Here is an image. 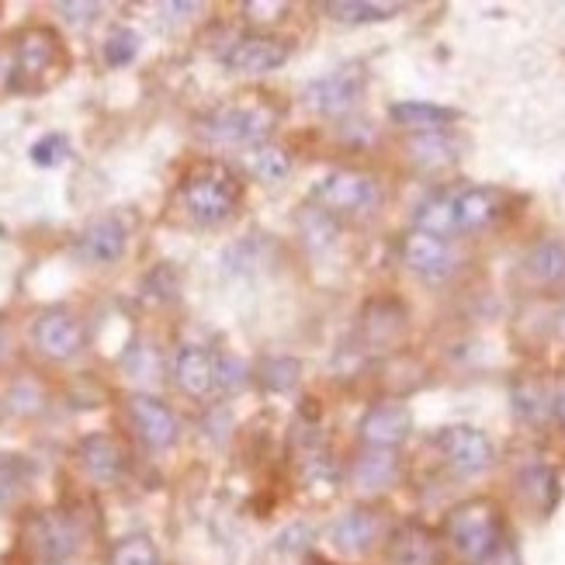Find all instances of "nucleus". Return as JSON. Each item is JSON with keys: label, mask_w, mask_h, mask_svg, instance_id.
<instances>
[{"label": "nucleus", "mask_w": 565, "mask_h": 565, "mask_svg": "<svg viewBox=\"0 0 565 565\" xmlns=\"http://www.w3.org/2000/svg\"><path fill=\"white\" fill-rule=\"evenodd\" d=\"M455 233H479L500 215V191L493 188H461L451 191Z\"/></svg>", "instance_id": "6ab92c4d"}, {"label": "nucleus", "mask_w": 565, "mask_h": 565, "mask_svg": "<svg viewBox=\"0 0 565 565\" xmlns=\"http://www.w3.org/2000/svg\"><path fill=\"white\" fill-rule=\"evenodd\" d=\"M327 542L337 555L343 558H361V555H372L382 542H385V513L375 507H351L348 513L330 524Z\"/></svg>", "instance_id": "0eeeda50"}, {"label": "nucleus", "mask_w": 565, "mask_h": 565, "mask_svg": "<svg viewBox=\"0 0 565 565\" xmlns=\"http://www.w3.org/2000/svg\"><path fill=\"white\" fill-rule=\"evenodd\" d=\"M409 160L420 163L427 170H440V167H451L458 160V146L448 132H424V136H409L406 142Z\"/></svg>", "instance_id": "5701e85b"}, {"label": "nucleus", "mask_w": 565, "mask_h": 565, "mask_svg": "<svg viewBox=\"0 0 565 565\" xmlns=\"http://www.w3.org/2000/svg\"><path fill=\"white\" fill-rule=\"evenodd\" d=\"M32 340L42 358L49 361H70L84 351L87 330L81 323V316H73L70 309H49L32 323Z\"/></svg>", "instance_id": "1a4fd4ad"}, {"label": "nucleus", "mask_w": 565, "mask_h": 565, "mask_svg": "<svg viewBox=\"0 0 565 565\" xmlns=\"http://www.w3.org/2000/svg\"><path fill=\"white\" fill-rule=\"evenodd\" d=\"M275 126V115L260 105H223L202 118V139L215 146H260Z\"/></svg>", "instance_id": "39448f33"}, {"label": "nucleus", "mask_w": 565, "mask_h": 565, "mask_svg": "<svg viewBox=\"0 0 565 565\" xmlns=\"http://www.w3.org/2000/svg\"><path fill=\"white\" fill-rule=\"evenodd\" d=\"M239 199H243L239 178L218 160L191 167L181 181V205L202 226H223L226 218H233Z\"/></svg>", "instance_id": "f257e3e1"}, {"label": "nucleus", "mask_w": 565, "mask_h": 565, "mask_svg": "<svg viewBox=\"0 0 565 565\" xmlns=\"http://www.w3.org/2000/svg\"><path fill=\"white\" fill-rule=\"evenodd\" d=\"M136 53H139V35L129 32V29L111 32L108 42H105V60H108L111 66H126Z\"/></svg>", "instance_id": "bb28decb"}, {"label": "nucleus", "mask_w": 565, "mask_h": 565, "mask_svg": "<svg viewBox=\"0 0 565 565\" xmlns=\"http://www.w3.org/2000/svg\"><path fill=\"white\" fill-rule=\"evenodd\" d=\"M247 170L257 181H264V184H278V181L288 178L291 157L281 150L278 142H260V146H254V150L247 153Z\"/></svg>", "instance_id": "393cba45"}, {"label": "nucleus", "mask_w": 565, "mask_h": 565, "mask_svg": "<svg viewBox=\"0 0 565 565\" xmlns=\"http://www.w3.org/2000/svg\"><path fill=\"white\" fill-rule=\"evenodd\" d=\"M437 537L420 524L399 527L385 545L388 565H437Z\"/></svg>", "instance_id": "aec40b11"}, {"label": "nucleus", "mask_w": 565, "mask_h": 565, "mask_svg": "<svg viewBox=\"0 0 565 565\" xmlns=\"http://www.w3.org/2000/svg\"><path fill=\"white\" fill-rule=\"evenodd\" d=\"M503 513L493 500H465L445 521L448 548L469 565H482L500 552Z\"/></svg>", "instance_id": "f03ea898"}, {"label": "nucleus", "mask_w": 565, "mask_h": 565, "mask_svg": "<svg viewBox=\"0 0 565 565\" xmlns=\"http://www.w3.org/2000/svg\"><path fill=\"white\" fill-rule=\"evenodd\" d=\"M174 382L194 399L209 396L212 388H218V354L199 343H184L174 354Z\"/></svg>", "instance_id": "a211bd4d"}, {"label": "nucleus", "mask_w": 565, "mask_h": 565, "mask_svg": "<svg viewBox=\"0 0 565 565\" xmlns=\"http://www.w3.org/2000/svg\"><path fill=\"white\" fill-rule=\"evenodd\" d=\"M63 63H66V53H63V42L53 29H45V24L24 29L18 35V45H14L11 87L14 90H39L56 77V73L63 70Z\"/></svg>", "instance_id": "20e7f679"}, {"label": "nucleus", "mask_w": 565, "mask_h": 565, "mask_svg": "<svg viewBox=\"0 0 565 565\" xmlns=\"http://www.w3.org/2000/svg\"><path fill=\"white\" fill-rule=\"evenodd\" d=\"M21 537L42 565H66L81 552L87 527L73 510H39L24 521Z\"/></svg>", "instance_id": "7ed1b4c3"}, {"label": "nucleus", "mask_w": 565, "mask_h": 565, "mask_svg": "<svg viewBox=\"0 0 565 565\" xmlns=\"http://www.w3.org/2000/svg\"><path fill=\"white\" fill-rule=\"evenodd\" d=\"M552 413L558 416V424L565 427V382L555 388V396H552Z\"/></svg>", "instance_id": "7c9ffc66"}, {"label": "nucleus", "mask_w": 565, "mask_h": 565, "mask_svg": "<svg viewBox=\"0 0 565 565\" xmlns=\"http://www.w3.org/2000/svg\"><path fill=\"white\" fill-rule=\"evenodd\" d=\"M60 14H70V21H87L102 11V4H56Z\"/></svg>", "instance_id": "c756f323"}, {"label": "nucleus", "mask_w": 565, "mask_h": 565, "mask_svg": "<svg viewBox=\"0 0 565 565\" xmlns=\"http://www.w3.org/2000/svg\"><path fill=\"white\" fill-rule=\"evenodd\" d=\"M361 90H364L361 70H333V73H323V77H316L302 90V102L316 115L337 118V115H348L361 102Z\"/></svg>", "instance_id": "9b49d317"}, {"label": "nucleus", "mask_w": 565, "mask_h": 565, "mask_svg": "<svg viewBox=\"0 0 565 565\" xmlns=\"http://www.w3.org/2000/svg\"><path fill=\"white\" fill-rule=\"evenodd\" d=\"M77 465H81V472L94 486H118L121 479H126L129 455H126V448H121L118 437L97 430V434L81 437V445H77Z\"/></svg>", "instance_id": "f8f14e48"}, {"label": "nucleus", "mask_w": 565, "mask_h": 565, "mask_svg": "<svg viewBox=\"0 0 565 565\" xmlns=\"http://www.w3.org/2000/svg\"><path fill=\"white\" fill-rule=\"evenodd\" d=\"M126 420H129L139 445H146L150 451H167L181 434L178 413L163 399L150 396V392H132L126 399Z\"/></svg>", "instance_id": "6e6552de"}, {"label": "nucleus", "mask_w": 565, "mask_h": 565, "mask_svg": "<svg viewBox=\"0 0 565 565\" xmlns=\"http://www.w3.org/2000/svg\"><path fill=\"white\" fill-rule=\"evenodd\" d=\"M358 430H361L364 448L396 451L413 430V413L406 406H399V403H382V406H372L364 413V420H361Z\"/></svg>", "instance_id": "f3484780"}, {"label": "nucleus", "mask_w": 565, "mask_h": 565, "mask_svg": "<svg viewBox=\"0 0 565 565\" xmlns=\"http://www.w3.org/2000/svg\"><path fill=\"white\" fill-rule=\"evenodd\" d=\"M4 348H8V340H4V330H0V358H4Z\"/></svg>", "instance_id": "473e14b6"}, {"label": "nucleus", "mask_w": 565, "mask_h": 565, "mask_svg": "<svg viewBox=\"0 0 565 565\" xmlns=\"http://www.w3.org/2000/svg\"><path fill=\"white\" fill-rule=\"evenodd\" d=\"M24 482L21 458H0V493H18Z\"/></svg>", "instance_id": "c85d7f7f"}, {"label": "nucleus", "mask_w": 565, "mask_h": 565, "mask_svg": "<svg viewBox=\"0 0 565 565\" xmlns=\"http://www.w3.org/2000/svg\"><path fill=\"white\" fill-rule=\"evenodd\" d=\"M348 482L358 497L372 500L399 482V455L388 448H364L348 469Z\"/></svg>", "instance_id": "2eb2a0df"}, {"label": "nucleus", "mask_w": 565, "mask_h": 565, "mask_svg": "<svg viewBox=\"0 0 565 565\" xmlns=\"http://www.w3.org/2000/svg\"><path fill=\"white\" fill-rule=\"evenodd\" d=\"M126 243H129L126 223H121L118 215H102L77 236V257L84 264L105 267V264H115L121 254H126Z\"/></svg>", "instance_id": "dca6fc26"}, {"label": "nucleus", "mask_w": 565, "mask_h": 565, "mask_svg": "<svg viewBox=\"0 0 565 565\" xmlns=\"http://www.w3.org/2000/svg\"><path fill=\"white\" fill-rule=\"evenodd\" d=\"M521 275L531 285H558L565 281V243L562 239H542L524 254Z\"/></svg>", "instance_id": "412c9836"}, {"label": "nucleus", "mask_w": 565, "mask_h": 565, "mask_svg": "<svg viewBox=\"0 0 565 565\" xmlns=\"http://www.w3.org/2000/svg\"><path fill=\"white\" fill-rule=\"evenodd\" d=\"M403 264L424 281H445L455 275V250L448 239L413 230L403 239Z\"/></svg>", "instance_id": "4468645a"}, {"label": "nucleus", "mask_w": 565, "mask_h": 565, "mask_svg": "<svg viewBox=\"0 0 565 565\" xmlns=\"http://www.w3.org/2000/svg\"><path fill=\"white\" fill-rule=\"evenodd\" d=\"M108 565H160V552L153 545V537L126 534V537H118V542L111 545Z\"/></svg>", "instance_id": "a878e982"}, {"label": "nucleus", "mask_w": 565, "mask_h": 565, "mask_svg": "<svg viewBox=\"0 0 565 565\" xmlns=\"http://www.w3.org/2000/svg\"><path fill=\"white\" fill-rule=\"evenodd\" d=\"M437 451L445 458L451 472L472 479L482 476L489 465H493V445L489 437L476 427H448L437 434Z\"/></svg>", "instance_id": "9d476101"}, {"label": "nucleus", "mask_w": 565, "mask_h": 565, "mask_svg": "<svg viewBox=\"0 0 565 565\" xmlns=\"http://www.w3.org/2000/svg\"><path fill=\"white\" fill-rule=\"evenodd\" d=\"M60 157H66V142H63V136H45L42 142L32 146V160L42 163V167L60 163Z\"/></svg>", "instance_id": "cd10ccee"}, {"label": "nucleus", "mask_w": 565, "mask_h": 565, "mask_svg": "<svg viewBox=\"0 0 565 565\" xmlns=\"http://www.w3.org/2000/svg\"><path fill=\"white\" fill-rule=\"evenodd\" d=\"M455 118H458V111L430 105V102H403V105H392V121H399V126L409 129L413 136L445 132V126H451Z\"/></svg>", "instance_id": "4be33fe9"}, {"label": "nucleus", "mask_w": 565, "mask_h": 565, "mask_svg": "<svg viewBox=\"0 0 565 565\" xmlns=\"http://www.w3.org/2000/svg\"><path fill=\"white\" fill-rule=\"evenodd\" d=\"M291 45L278 35H264V32H250L233 42V49L226 53V66L233 73H250V77H260V73H275L288 63Z\"/></svg>", "instance_id": "ddd939ff"}, {"label": "nucleus", "mask_w": 565, "mask_h": 565, "mask_svg": "<svg viewBox=\"0 0 565 565\" xmlns=\"http://www.w3.org/2000/svg\"><path fill=\"white\" fill-rule=\"evenodd\" d=\"M558 330H562V337H565V306H562V312H558Z\"/></svg>", "instance_id": "2f4dec72"}, {"label": "nucleus", "mask_w": 565, "mask_h": 565, "mask_svg": "<svg viewBox=\"0 0 565 565\" xmlns=\"http://www.w3.org/2000/svg\"><path fill=\"white\" fill-rule=\"evenodd\" d=\"M323 11L337 21L348 24H372V21H388L403 11V4H375V0H330Z\"/></svg>", "instance_id": "b1692460"}, {"label": "nucleus", "mask_w": 565, "mask_h": 565, "mask_svg": "<svg viewBox=\"0 0 565 565\" xmlns=\"http://www.w3.org/2000/svg\"><path fill=\"white\" fill-rule=\"evenodd\" d=\"M312 202L327 215H367L379 205V184L361 170H333L312 188Z\"/></svg>", "instance_id": "423d86ee"}]
</instances>
